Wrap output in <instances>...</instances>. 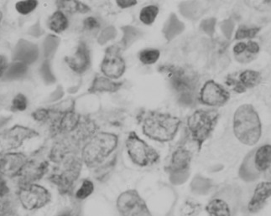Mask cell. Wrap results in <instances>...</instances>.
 <instances>
[{
  "label": "cell",
  "mask_w": 271,
  "mask_h": 216,
  "mask_svg": "<svg viewBox=\"0 0 271 216\" xmlns=\"http://www.w3.org/2000/svg\"><path fill=\"white\" fill-rule=\"evenodd\" d=\"M28 106V100L27 97L22 93H18L13 99L11 104V111L12 112H24Z\"/></svg>",
  "instance_id": "1f68e13d"
},
{
  "label": "cell",
  "mask_w": 271,
  "mask_h": 216,
  "mask_svg": "<svg viewBox=\"0 0 271 216\" xmlns=\"http://www.w3.org/2000/svg\"><path fill=\"white\" fill-rule=\"evenodd\" d=\"M69 68L77 74H83L89 69L91 65L90 50L86 43L81 41L77 46L76 51L72 56L64 58Z\"/></svg>",
  "instance_id": "9a60e30c"
},
{
  "label": "cell",
  "mask_w": 271,
  "mask_h": 216,
  "mask_svg": "<svg viewBox=\"0 0 271 216\" xmlns=\"http://www.w3.org/2000/svg\"><path fill=\"white\" fill-rule=\"evenodd\" d=\"M124 32H125V36H124L123 40H122V45H123V49H126L129 47L131 44H133V41L136 40L137 36H139V31H136V29L132 28V27H124Z\"/></svg>",
  "instance_id": "d6a6232c"
},
{
  "label": "cell",
  "mask_w": 271,
  "mask_h": 216,
  "mask_svg": "<svg viewBox=\"0 0 271 216\" xmlns=\"http://www.w3.org/2000/svg\"><path fill=\"white\" fill-rule=\"evenodd\" d=\"M260 28H248L242 25L238 29L235 34V40H243V39H253L259 33Z\"/></svg>",
  "instance_id": "4dcf8cb0"
},
{
  "label": "cell",
  "mask_w": 271,
  "mask_h": 216,
  "mask_svg": "<svg viewBox=\"0 0 271 216\" xmlns=\"http://www.w3.org/2000/svg\"><path fill=\"white\" fill-rule=\"evenodd\" d=\"M38 5L39 2L37 0H22L15 4V10L21 15H27L33 12Z\"/></svg>",
  "instance_id": "f1b7e54d"
},
{
  "label": "cell",
  "mask_w": 271,
  "mask_h": 216,
  "mask_svg": "<svg viewBox=\"0 0 271 216\" xmlns=\"http://www.w3.org/2000/svg\"><path fill=\"white\" fill-rule=\"evenodd\" d=\"M117 5L121 9H127L137 5V0H117Z\"/></svg>",
  "instance_id": "ab89813d"
},
{
  "label": "cell",
  "mask_w": 271,
  "mask_h": 216,
  "mask_svg": "<svg viewBox=\"0 0 271 216\" xmlns=\"http://www.w3.org/2000/svg\"><path fill=\"white\" fill-rule=\"evenodd\" d=\"M161 72L170 80V84L180 94L182 103L191 105L194 102V90L196 89L198 80L196 76L189 75L184 70L174 66H165Z\"/></svg>",
  "instance_id": "8992f818"
},
{
  "label": "cell",
  "mask_w": 271,
  "mask_h": 216,
  "mask_svg": "<svg viewBox=\"0 0 271 216\" xmlns=\"http://www.w3.org/2000/svg\"><path fill=\"white\" fill-rule=\"evenodd\" d=\"M0 216H19L14 207L9 203L0 204Z\"/></svg>",
  "instance_id": "e575fe53"
},
{
  "label": "cell",
  "mask_w": 271,
  "mask_h": 216,
  "mask_svg": "<svg viewBox=\"0 0 271 216\" xmlns=\"http://www.w3.org/2000/svg\"><path fill=\"white\" fill-rule=\"evenodd\" d=\"M192 153L186 146L181 145L174 151L171 156L168 172L170 180L174 184H180L185 182L188 175L191 165Z\"/></svg>",
  "instance_id": "8fae6325"
},
{
  "label": "cell",
  "mask_w": 271,
  "mask_h": 216,
  "mask_svg": "<svg viewBox=\"0 0 271 216\" xmlns=\"http://www.w3.org/2000/svg\"><path fill=\"white\" fill-rule=\"evenodd\" d=\"M8 67H9V64H8L7 58L5 56L0 55V78L5 75Z\"/></svg>",
  "instance_id": "f35d334b"
},
{
  "label": "cell",
  "mask_w": 271,
  "mask_h": 216,
  "mask_svg": "<svg viewBox=\"0 0 271 216\" xmlns=\"http://www.w3.org/2000/svg\"><path fill=\"white\" fill-rule=\"evenodd\" d=\"M118 138L111 132L94 134L82 150V161L88 168H96L102 165L115 150Z\"/></svg>",
  "instance_id": "3957f363"
},
{
  "label": "cell",
  "mask_w": 271,
  "mask_h": 216,
  "mask_svg": "<svg viewBox=\"0 0 271 216\" xmlns=\"http://www.w3.org/2000/svg\"><path fill=\"white\" fill-rule=\"evenodd\" d=\"M80 122V117L74 111H69L64 113L62 118L58 121L57 128L61 132H66L73 131L78 127Z\"/></svg>",
  "instance_id": "603a6c76"
},
{
  "label": "cell",
  "mask_w": 271,
  "mask_h": 216,
  "mask_svg": "<svg viewBox=\"0 0 271 216\" xmlns=\"http://www.w3.org/2000/svg\"><path fill=\"white\" fill-rule=\"evenodd\" d=\"M208 216H231L230 205L223 198H213L206 207Z\"/></svg>",
  "instance_id": "ffe728a7"
},
{
  "label": "cell",
  "mask_w": 271,
  "mask_h": 216,
  "mask_svg": "<svg viewBox=\"0 0 271 216\" xmlns=\"http://www.w3.org/2000/svg\"><path fill=\"white\" fill-rule=\"evenodd\" d=\"M202 210V204L195 200H188L183 204L181 209L182 216H198Z\"/></svg>",
  "instance_id": "83f0119b"
},
{
  "label": "cell",
  "mask_w": 271,
  "mask_h": 216,
  "mask_svg": "<svg viewBox=\"0 0 271 216\" xmlns=\"http://www.w3.org/2000/svg\"><path fill=\"white\" fill-rule=\"evenodd\" d=\"M185 26L182 22L180 21L177 15L175 14H170V18L165 23L163 30V33L168 41H171L175 37L182 33L184 31Z\"/></svg>",
  "instance_id": "44dd1931"
},
{
  "label": "cell",
  "mask_w": 271,
  "mask_h": 216,
  "mask_svg": "<svg viewBox=\"0 0 271 216\" xmlns=\"http://www.w3.org/2000/svg\"><path fill=\"white\" fill-rule=\"evenodd\" d=\"M199 99L203 105L222 106L230 99V93L222 85L213 80L206 82L201 88Z\"/></svg>",
  "instance_id": "4fadbf2b"
},
{
  "label": "cell",
  "mask_w": 271,
  "mask_h": 216,
  "mask_svg": "<svg viewBox=\"0 0 271 216\" xmlns=\"http://www.w3.org/2000/svg\"><path fill=\"white\" fill-rule=\"evenodd\" d=\"M48 167L49 164L46 161L37 162L35 160H28L19 175L21 179V183H32L40 180L47 172Z\"/></svg>",
  "instance_id": "ac0fdd59"
},
{
  "label": "cell",
  "mask_w": 271,
  "mask_h": 216,
  "mask_svg": "<svg viewBox=\"0 0 271 216\" xmlns=\"http://www.w3.org/2000/svg\"><path fill=\"white\" fill-rule=\"evenodd\" d=\"M123 85L124 83L122 82H114L106 76L96 75L88 88V92L91 94L102 93V92L113 93L119 91L123 87Z\"/></svg>",
  "instance_id": "d6986e66"
},
{
  "label": "cell",
  "mask_w": 271,
  "mask_h": 216,
  "mask_svg": "<svg viewBox=\"0 0 271 216\" xmlns=\"http://www.w3.org/2000/svg\"><path fill=\"white\" fill-rule=\"evenodd\" d=\"M94 191V184L89 179H84L81 184L80 188L76 193V198L78 200H85L89 197Z\"/></svg>",
  "instance_id": "f546056e"
},
{
  "label": "cell",
  "mask_w": 271,
  "mask_h": 216,
  "mask_svg": "<svg viewBox=\"0 0 271 216\" xmlns=\"http://www.w3.org/2000/svg\"><path fill=\"white\" fill-rule=\"evenodd\" d=\"M57 7L59 8L61 11L66 10L69 13L79 12L82 14H86L89 12L90 8L83 3L79 1H57Z\"/></svg>",
  "instance_id": "cb8c5ba5"
},
{
  "label": "cell",
  "mask_w": 271,
  "mask_h": 216,
  "mask_svg": "<svg viewBox=\"0 0 271 216\" xmlns=\"http://www.w3.org/2000/svg\"><path fill=\"white\" fill-rule=\"evenodd\" d=\"M246 42H238L234 46V57H238L239 55L242 54L244 52V50L246 49Z\"/></svg>",
  "instance_id": "60d3db41"
},
{
  "label": "cell",
  "mask_w": 271,
  "mask_h": 216,
  "mask_svg": "<svg viewBox=\"0 0 271 216\" xmlns=\"http://www.w3.org/2000/svg\"><path fill=\"white\" fill-rule=\"evenodd\" d=\"M116 205L121 216H152L146 202L135 190L120 194Z\"/></svg>",
  "instance_id": "30bf717a"
},
{
  "label": "cell",
  "mask_w": 271,
  "mask_h": 216,
  "mask_svg": "<svg viewBox=\"0 0 271 216\" xmlns=\"http://www.w3.org/2000/svg\"><path fill=\"white\" fill-rule=\"evenodd\" d=\"M58 216H78V214H74L73 212L70 210H66L59 214Z\"/></svg>",
  "instance_id": "b9f144b4"
},
{
  "label": "cell",
  "mask_w": 271,
  "mask_h": 216,
  "mask_svg": "<svg viewBox=\"0 0 271 216\" xmlns=\"http://www.w3.org/2000/svg\"><path fill=\"white\" fill-rule=\"evenodd\" d=\"M181 120L169 113L148 111L142 116L143 133L154 141L166 143L174 139L179 130Z\"/></svg>",
  "instance_id": "6da1fadb"
},
{
  "label": "cell",
  "mask_w": 271,
  "mask_h": 216,
  "mask_svg": "<svg viewBox=\"0 0 271 216\" xmlns=\"http://www.w3.org/2000/svg\"><path fill=\"white\" fill-rule=\"evenodd\" d=\"M10 193V188L8 186L7 182L4 177L0 175V198H4L7 196Z\"/></svg>",
  "instance_id": "74e56055"
},
{
  "label": "cell",
  "mask_w": 271,
  "mask_h": 216,
  "mask_svg": "<svg viewBox=\"0 0 271 216\" xmlns=\"http://www.w3.org/2000/svg\"><path fill=\"white\" fill-rule=\"evenodd\" d=\"M3 20V13L1 10H0V25H1V23H2Z\"/></svg>",
  "instance_id": "7bdbcfd3"
},
{
  "label": "cell",
  "mask_w": 271,
  "mask_h": 216,
  "mask_svg": "<svg viewBox=\"0 0 271 216\" xmlns=\"http://www.w3.org/2000/svg\"><path fill=\"white\" fill-rule=\"evenodd\" d=\"M159 14V8L156 5H148L142 9L139 13V19L144 24L151 25L153 24Z\"/></svg>",
  "instance_id": "d4e9b609"
},
{
  "label": "cell",
  "mask_w": 271,
  "mask_h": 216,
  "mask_svg": "<svg viewBox=\"0 0 271 216\" xmlns=\"http://www.w3.org/2000/svg\"><path fill=\"white\" fill-rule=\"evenodd\" d=\"M32 118L37 122H46L51 116V112L48 109H37L32 113Z\"/></svg>",
  "instance_id": "836d02e7"
},
{
  "label": "cell",
  "mask_w": 271,
  "mask_h": 216,
  "mask_svg": "<svg viewBox=\"0 0 271 216\" xmlns=\"http://www.w3.org/2000/svg\"><path fill=\"white\" fill-rule=\"evenodd\" d=\"M125 145L130 159L139 167L152 166L160 160L158 152L140 139L135 132L129 133Z\"/></svg>",
  "instance_id": "52a82bcc"
},
{
  "label": "cell",
  "mask_w": 271,
  "mask_h": 216,
  "mask_svg": "<svg viewBox=\"0 0 271 216\" xmlns=\"http://www.w3.org/2000/svg\"><path fill=\"white\" fill-rule=\"evenodd\" d=\"M233 128L234 135L242 144L247 146L257 144L262 134L261 122L252 105L243 104L236 110Z\"/></svg>",
  "instance_id": "7a4b0ae2"
},
{
  "label": "cell",
  "mask_w": 271,
  "mask_h": 216,
  "mask_svg": "<svg viewBox=\"0 0 271 216\" xmlns=\"http://www.w3.org/2000/svg\"><path fill=\"white\" fill-rule=\"evenodd\" d=\"M271 195L270 182H261L255 188L252 197L248 204V210L251 214H256L260 211L264 205L266 204L267 200H269Z\"/></svg>",
  "instance_id": "e0dca14e"
},
{
  "label": "cell",
  "mask_w": 271,
  "mask_h": 216,
  "mask_svg": "<svg viewBox=\"0 0 271 216\" xmlns=\"http://www.w3.org/2000/svg\"><path fill=\"white\" fill-rule=\"evenodd\" d=\"M83 27L87 31H93L100 27V24L94 17H87L83 21Z\"/></svg>",
  "instance_id": "d590c367"
},
{
  "label": "cell",
  "mask_w": 271,
  "mask_h": 216,
  "mask_svg": "<svg viewBox=\"0 0 271 216\" xmlns=\"http://www.w3.org/2000/svg\"><path fill=\"white\" fill-rule=\"evenodd\" d=\"M28 157L22 153H7L0 157V175L8 178L19 177Z\"/></svg>",
  "instance_id": "5bb4252c"
},
{
  "label": "cell",
  "mask_w": 271,
  "mask_h": 216,
  "mask_svg": "<svg viewBox=\"0 0 271 216\" xmlns=\"http://www.w3.org/2000/svg\"><path fill=\"white\" fill-rule=\"evenodd\" d=\"M216 23V19H206L201 24V27L203 28V31H205L206 33L210 36H212V33L214 31V25Z\"/></svg>",
  "instance_id": "8d00e7d4"
},
{
  "label": "cell",
  "mask_w": 271,
  "mask_h": 216,
  "mask_svg": "<svg viewBox=\"0 0 271 216\" xmlns=\"http://www.w3.org/2000/svg\"><path fill=\"white\" fill-rule=\"evenodd\" d=\"M219 118V113L217 111L196 110L189 117L187 127L192 141L198 146V151H201L213 130L216 127Z\"/></svg>",
  "instance_id": "277c9868"
},
{
  "label": "cell",
  "mask_w": 271,
  "mask_h": 216,
  "mask_svg": "<svg viewBox=\"0 0 271 216\" xmlns=\"http://www.w3.org/2000/svg\"><path fill=\"white\" fill-rule=\"evenodd\" d=\"M38 136L39 132L36 130L21 125H15L3 131L0 132V155L20 148L24 142Z\"/></svg>",
  "instance_id": "9c48e42d"
},
{
  "label": "cell",
  "mask_w": 271,
  "mask_h": 216,
  "mask_svg": "<svg viewBox=\"0 0 271 216\" xmlns=\"http://www.w3.org/2000/svg\"><path fill=\"white\" fill-rule=\"evenodd\" d=\"M271 146L265 144L248 154L241 165V179L250 182L259 179L263 173L270 168Z\"/></svg>",
  "instance_id": "5b68a950"
},
{
  "label": "cell",
  "mask_w": 271,
  "mask_h": 216,
  "mask_svg": "<svg viewBox=\"0 0 271 216\" xmlns=\"http://www.w3.org/2000/svg\"><path fill=\"white\" fill-rule=\"evenodd\" d=\"M126 63L122 57V47L113 45L107 48L101 63V71L104 76L117 80L125 74Z\"/></svg>",
  "instance_id": "7c38bea8"
},
{
  "label": "cell",
  "mask_w": 271,
  "mask_h": 216,
  "mask_svg": "<svg viewBox=\"0 0 271 216\" xmlns=\"http://www.w3.org/2000/svg\"><path fill=\"white\" fill-rule=\"evenodd\" d=\"M47 25L48 28L55 33H62L68 28V19L62 11L57 10L50 16Z\"/></svg>",
  "instance_id": "7402d4cb"
},
{
  "label": "cell",
  "mask_w": 271,
  "mask_h": 216,
  "mask_svg": "<svg viewBox=\"0 0 271 216\" xmlns=\"http://www.w3.org/2000/svg\"><path fill=\"white\" fill-rule=\"evenodd\" d=\"M160 52L157 49H144L139 52V59L144 65H153L160 58Z\"/></svg>",
  "instance_id": "4316f807"
},
{
  "label": "cell",
  "mask_w": 271,
  "mask_h": 216,
  "mask_svg": "<svg viewBox=\"0 0 271 216\" xmlns=\"http://www.w3.org/2000/svg\"><path fill=\"white\" fill-rule=\"evenodd\" d=\"M262 80L261 74L259 71L253 70H246L238 75V79H234L232 76H228L226 84L231 87L234 92L243 93L248 89H252L260 84Z\"/></svg>",
  "instance_id": "2e32d148"
},
{
  "label": "cell",
  "mask_w": 271,
  "mask_h": 216,
  "mask_svg": "<svg viewBox=\"0 0 271 216\" xmlns=\"http://www.w3.org/2000/svg\"><path fill=\"white\" fill-rule=\"evenodd\" d=\"M28 70V66L23 62H14L8 67L5 75L9 79H16L26 75Z\"/></svg>",
  "instance_id": "484cf974"
},
{
  "label": "cell",
  "mask_w": 271,
  "mask_h": 216,
  "mask_svg": "<svg viewBox=\"0 0 271 216\" xmlns=\"http://www.w3.org/2000/svg\"><path fill=\"white\" fill-rule=\"evenodd\" d=\"M22 206L27 210H36L47 205L52 200L49 191L36 183H22L18 191Z\"/></svg>",
  "instance_id": "ba28073f"
}]
</instances>
